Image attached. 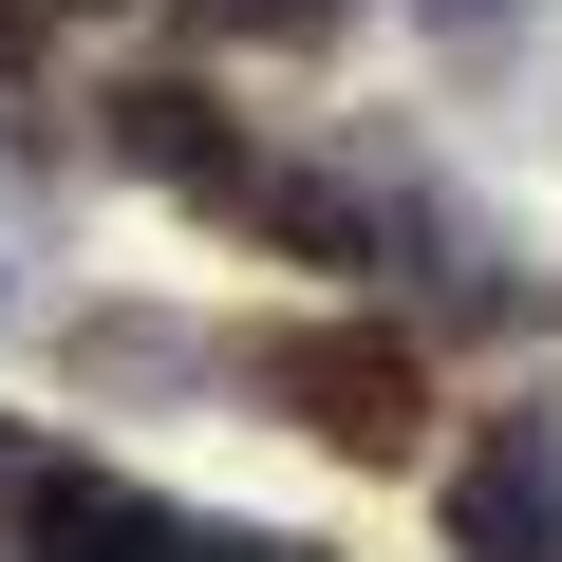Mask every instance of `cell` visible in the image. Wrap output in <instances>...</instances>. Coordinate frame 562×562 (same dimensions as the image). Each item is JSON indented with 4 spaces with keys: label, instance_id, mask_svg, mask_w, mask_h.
<instances>
[{
    "label": "cell",
    "instance_id": "cell-7",
    "mask_svg": "<svg viewBox=\"0 0 562 562\" xmlns=\"http://www.w3.org/2000/svg\"><path fill=\"white\" fill-rule=\"evenodd\" d=\"M0 20H94V0H0Z\"/></svg>",
    "mask_w": 562,
    "mask_h": 562
},
{
    "label": "cell",
    "instance_id": "cell-4",
    "mask_svg": "<svg viewBox=\"0 0 562 562\" xmlns=\"http://www.w3.org/2000/svg\"><path fill=\"white\" fill-rule=\"evenodd\" d=\"M206 375H225L206 319H150V301H94L76 319V394H206Z\"/></svg>",
    "mask_w": 562,
    "mask_h": 562
},
{
    "label": "cell",
    "instance_id": "cell-6",
    "mask_svg": "<svg viewBox=\"0 0 562 562\" xmlns=\"http://www.w3.org/2000/svg\"><path fill=\"white\" fill-rule=\"evenodd\" d=\"M20 469H38V450H20V413H0V506H20Z\"/></svg>",
    "mask_w": 562,
    "mask_h": 562
},
{
    "label": "cell",
    "instance_id": "cell-2",
    "mask_svg": "<svg viewBox=\"0 0 562 562\" xmlns=\"http://www.w3.org/2000/svg\"><path fill=\"white\" fill-rule=\"evenodd\" d=\"M450 562H562V413H469L450 487H431Z\"/></svg>",
    "mask_w": 562,
    "mask_h": 562
},
{
    "label": "cell",
    "instance_id": "cell-8",
    "mask_svg": "<svg viewBox=\"0 0 562 562\" xmlns=\"http://www.w3.org/2000/svg\"><path fill=\"white\" fill-rule=\"evenodd\" d=\"M431 20H506V0H431Z\"/></svg>",
    "mask_w": 562,
    "mask_h": 562
},
{
    "label": "cell",
    "instance_id": "cell-5",
    "mask_svg": "<svg viewBox=\"0 0 562 562\" xmlns=\"http://www.w3.org/2000/svg\"><path fill=\"white\" fill-rule=\"evenodd\" d=\"M188 20H206V38H244V57H319L357 0H188Z\"/></svg>",
    "mask_w": 562,
    "mask_h": 562
},
{
    "label": "cell",
    "instance_id": "cell-3",
    "mask_svg": "<svg viewBox=\"0 0 562 562\" xmlns=\"http://www.w3.org/2000/svg\"><path fill=\"white\" fill-rule=\"evenodd\" d=\"M94 113H113V132H94L113 169H150V188H188L206 225H244V188H262V150H244V113H225L206 76H169V57H132V76H113Z\"/></svg>",
    "mask_w": 562,
    "mask_h": 562
},
{
    "label": "cell",
    "instance_id": "cell-1",
    "mask_svg": "<svg viewBox=\"0 0 562 562\" xmlns=\"http://www.w3.org/2000/svg\"><path fill=\"white\" fill-rule=\"evenodd\" d=\"M225 375H244L281 431H319L338 469H413V450H431V357H413L394 319H262Z\"/></svg>",
    "mask_w": 562,
    "mask_h": 562
}]
</instances>
